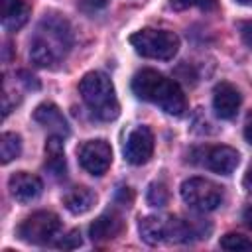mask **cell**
Wrapping results in <instances>:
<instances>
[{
	"instance_id": "obj_3",
	"label": "cell",
	"mask_w": 252,
	"mask_h": 252,
	"mask_svg": "<svg viewBox=\"0 0 252 252\" xmlns=\"http://www.w3.org/2000/svg\"><path fill=\"white\" fill-rule=\"evenodd\" d=\"M79 93L85 100V104L91 108V112L98 120H114L120 112L114 85L112 81L100 73V71H91L87 73L81 83H79Z\"/></svg>"
},
{
	"instance_id": "obj_22",
	"label": "cell",
	"mask_w": 252,
	"mask_h": 252,
	"mask_svg": "<svg viewBox=\"0 0 252 252\" xmlns=\"http://www.w3.org/2000/svg\"><path fill=\"white\" fill-rule=\"evenodd\" d=\"M79 246H81V234H79V230H71L67 236H63L57 242V248H63V250H71V248H79Z\"/></svg>"
},
{
	"instance_id": "obj_5",
	"label": "cell",
	"mask_w": 252,
	"mask_h": 252,
	"mask_svg": "<svg viewBox=\"0 0 252 252\" xmlns=\"http://www.w3.org/2000/svg\"><path fill=\"white\" fill-rule=\"evenodd\" d=\"M181 197L191 209L199 213H209L222 203V189L211 179L189 177L181 185Z\"/></svg>"
},
{
	"instance_id": "obj_26",
	"label": "cell",
	"mask_w": 252,
	"mask_h": 252,
	"mask_svg": "<svg viewBox=\"0 0 252 252\" xmlns=\"http://www.w3.org/2000/svg\"><path fill=\"white\" fill-rule=\"evenodd\" d=\"M118 197H122V205L124 207H130V203H132V199H134V195H132V191H130V187H120L118 189V195H116V199Z\"/></svg>"
},
{
	"instance_id": "obj_24",
	"label": "cell",
	"mask_w": 252,
	"mask_h": 252,
	"mask_svg": "<svg viewBox=\"0 0 252 252\" xmlns=\"http://www.w3.org/2000/svg\"><path fill=\"white\" fill-rule=\"evenodd\" d=\"M238 30H240V37H242V41L252 49V20L242 22V24L238 26Z\"/></svg>"
},
{
	"instance_id": "obj_10",
	"label": "cell",
	"mask_w": 252,
	"mask_h": 252,
	"mask_svg": "<svg viewBox=\"0 0 252 252\" xmlns=\"http://www.w3.org/2000/svg\"><path fill=\"white\" fill-rule=\"evenodd\" d=\"M8 189L18 203H32L41 195L43 183L37 175H32L28 171H16L8 179Z\"/></svg>"
},
{
	"instance_id": "obj_28",
	"label": "cell",
	"mask_w": 252,
	"mask_h": 252,
	"mask_svg": "<svg viewBox=\"0 0 252 252\" xmlns=\"http://www.w3.org/2000/svg\"><path fill=\"white\" fill-rule=\"evenodd\" d=\"M242 219H244V222H246V226H248V228L252 230V205L244 209V213H242Z\"/></svg>"
},
{
	"instance_id": "obj_8",
	"label": "cell",
	"mask_w": 252,
	"mask_h": 252,
	"mask_svg": "<svg viewBox=\"0 0 252 252\" xmlns=\"http://www.w3.org/2000/svg\"><path fill=\"white\" fill-rule=\"evenodd\" d=\"M154 154V134L148 126H138L130 132L124 144V159L132 165L146 163Z\"/></svg>"
},
{
	"instance_id": "obj_23",
	"label": "cell",
	"mask_w": 252,
	"mask_h": 252,
	"mask_svg": "<svg viewBox=\"0 0 252 252\" xmlns=\"http://www.w3.org/2000/svg\"><path fill=\"white\" fill-rule=\"evenodd\" d=\"M106 4H108V0H81L79 8L83 12H87V14H96L102 8H106Z\"/></svg>"
},
{
	"instance_id": "obj_4",
	"label": "cell",
	"mask_w": 252,
	"mask_h": 252,
	"mask_svg": "<svg viewBox=\"0 0 252 252\" xmlns=\"http://www.w3.org/2000/svg\"><path fill=\"white\" fill-rule=\"evenodd\" d=\"M130 43L138 55L150 59H161V61L173 59V55L179 49V37L173 32L154 30V28H144L132 33Z\"/></svg>"
},
{
	"instance_id": "obj_17",
	"label": "cell",
	"mask_w": 252,
	"mask_h": 252,
	"mask_svg": "<svg viewBox=\"0 0 252 252\" xmlns=\"http://www.w3.org/2000/svg\"><path fill=\"white\" fill-rule=\"evenodd\" d=\"M138 230H140V236L144 242L156 246V244H161L163 240H167V222L165 219L161 217H144L140 219V224H138Z\"/></svg>"
},
{
	"instance_id": "obj_25",
	"label": "cell",
	"mask_w": 252,
	"mask_h": 252,
	"mask_svg": "<svg viewBox=\"0 0 252 252\" xmlns=\"http://www.w3.org/2000/svg\"><path fill=\"white\" fill-rule=\"evenodd\" d=\"M18 75L22 77L20 81H22V83H24V85H26L28 89H39V81H37V79H35L33 75H30L28 71H20Z\"/></svg>"
},
{
	"instance_id": "obj_19",
	"label": "cell",
	"mask_w": 252,
	"mask_h": 252,
	"mask_svg": "<svg viewBox=\"0 0 252 252\" xmlns=\"http://www.w3.org/2000/svg\"><path fill=\"white\" fill-rule=\"evenodd\" d=\"M220 248L232 252H252V240H248L238 232H228L220 238Z\"/></svg>"
},
{
	"instance_id": "obj_15",
	"label": "cell",
	"mask_w": 252,
	"mask_h": 252,
	"mask_svg": "<svg viewBox=\"0 0 252 252\" xmlns=\"http://www.w3.org/2000/svg\"><path fill=\"white\" fill-rule=\"evenodd\" d=\"M0 10H2V26L8 32L20 30L30 16V8L26 0H0Z\"/></svg>"
},
{
	"instance_id": "obj_13",
	"label": "cell",
	"mask_w": 252,
	"mask_h": 252,
	"mask_svg": "<svg viewBox=\"0 0 252 252\" xmlns=\"http://www.w3.org/2000/svg\"><path fill=\"white\" fill-rule=\"evenodd\" d=\"M124 228L122 217L116 211H108L102 213L98 219H94V222L89 226V236L93 242H104V240H112L116 238Z\"/></svg>"
},
{
	"instance_id": "obj_20",
	"label": "cell",
	"mask_w": 252,
	"mask_h": 252,
	"mask_svg": "<svg viewBox=\"0 0 252 252\" xmlns=\"http://www.w3.org/2000/svg\"><path fill=\"white\" fill-rule=\"evenodd\" d=\"M167 197H169L167 187H165L161 181H154V183H150L146 199H148V203H150L152 207H163V205H167Z\"/></svg>"
},
{
	"instance_id": "obj_2",
	"label": "cell",
	"mask_w": 252,
	"mask_h": 252,
	"mask_svg": "<svg viewBox=\"0 0 252 252\" xmlns=\"http://www.w3.org/2000/svg\"><path fill=\"white\" fill-rule=\"evenodd\" d=\"M132 91L138 98L159 106L171 116H181L187 108V100L179 85L154 69L138 71L132 79Z\"/></svg>"
},
{
	"instance_id": "obj_9",
	"label": "cell",
	"mask_w": 252,
	"mask_h": 252,
	"mask_svg": "<svg viewBox=\"0 0 252 252\" xmlns=\"http://www.w3.org/2000/svg\"><path fill=\"white\" fill-rule=\"evenodd\" d=\"M238 161H240V156L230 146H211V148H205L203 159H201V163L207 169H211L215 173H220V175H230L236 169Z\"/></svg>"
},
{
	"instance_id": "obj_27",
	"label": "cell",
	"mask_w": 252,
	"mask_h": 252,
	"mask_svg": "<svg viewBox=\"0 0 252 252\" xmlns=\"http://www.w3.org/2000/svg\"><path fill=\"white\" fill-rule=\"evenodd\" d=\"M242 185H244V189L252 195V163L248 165V169H246V173H244V179H242Z\"/></svg>"
},
{
	"instance_id": "obj_1",
	"label": "cell",
	"mask_w": 252,
	"mask_h": 252,
	"mask_svg": "<svg viewBox=\"0 0 252 252\" xmlns=\"http://www.w3.org/2000/svg\"><path fill=\"white\" fill-rule=\"evenodd\" d=\"M73 33L67 20L47 14L35 28L30 41V59L37 67H55L71 49Z\"/></svg>"
},
{
	"instance_id": "obj_14",
	"label": "cell",
	"mask_w": 252,
	"mask_h": 252,
	"mask_svg": "<svg viewBox=\"0 0 252 252\" xmlns=\"http://www.w3.org/2000/svg\"><path fill=\"white\" fill-rule=\"evenodd\" d=\"M45 169L61 179L67 173V159H65V150H63V138L57 134H51L45 142Z\"/></svg>"
},
{
	"instance_id": "obj_11",
	"label": "cell",
	"mask_w": 252,
	"mask_h": 252,
	"mask_svg": "<svg viewBox=\"0 0 252 252\" xmlns=\"http://www.w3.org/2000/svg\"><path fill=\"white\" fill-rule=\"evenodd\" d=\"M240 100H242V96H240L238 89L226 81L219 83L213 91V108H215L217 116L222 120H230L236 116V112L240 108Z\"/></svg>"
},
{
	"instance_id": "obj_6",
	"label": "cell",
	"mask_w": 252,
	"mask_h": 252,
	"mask_svg": "<svg viewBox=\"0 0 252 252\" xmlns=\"http://www.w3.org/2000/svg\"><path fill=\"white\" fill-rule=\"evenodd\" d=\"M61 230V220L51 211H37L22 220L18 236L30 244H49Z\"/></svg>"
},
{
	"instance_id": "obj_7",
	"label": "cell",
	"mask_w": 252,
	"mask_h": 252,
	"mask_svg": "<svg viewBox=\"0 0 252 252\" xmlns=\"http://www.w3.org/2000/svg\"><path fill=\"white\" fill-rule=\"evenodd\" d=\"M79 163L91 175H102L112 163V150L106 140H87L79 148Z\"/></svg>"
},
{
	"instance_id": "obj_16",
	"label": "cell",
	"mask_w": 252,
	"mask_h": 252,
	"mask_svg": "<svg viewBox=\"0 0 252 252\" xmlns=\"http://www.w3.org/2000/svg\"><path fill=\"white\" fill-rule=\"evenodd\" d=\"M94 203H96V195L89 187H71L63 195V205L73 215H83V213L91 211L94 207Z\"/></svg>"
},
{
	"instance_id": "obj_18",
	"label": "cell",
	"mask_w": 252,
	"mask_h": 252,
	"mask_svg": "<svg viewBox=\"0 0 252 252\" xmlns=\"http://www.w3.org/2000/svg\"><path fill=\"white\" fill-rule=\"evenodd\" d=\"M22 152V138L16 132H4L0 136V158L2 163H10Z\"/></svg>"
},
{
	"instance_id": "obj_21",
	"label": "cell",
	"mask_w": 252,
	"mask_h": 252,
	"mask_svg": "<svg viewBox=\"0 0 252 252\" xmlns=\"http://www.w3.org/2000/svg\"><path fill=\"white\" fill-rule=\"evenodd\" d=\"M173 10H187V8H213V0H171L169 2Z\"/></svg>"
},
{
	"instance_id": "obj_29",
	"label": "cell",
	"mask_w": 252,
	"mask_h": 252,
	"mask_svg": "<svg viewBox=\"0 0 252 252\" xmlns=\"http://www.w3.org/2000/svg\"><path fill=\"white\" fill-rule=\"evenodd\" d=\"M244 138L248 140V144H252V120H248L244 126Z\"/></svg>"
},
{
	"instance_id": "obj_12",
	"label": "cell",
	"mask_w": 252,
	"mask_h": 252,
	"mask_svg": "<svg viewBox=\"0 0 252 252\" xmlns=\"http://www.w3.org/2000/svg\"><path fill=\"white\" fill-rule=\"evenodd\" d=\"M33 120L37 124H41L43 128H47L51 134H57V136H69L71 128H69V122L65 120L63 112L59 110L57 104L53 102H41L35 110H33Z\"/></svg>"
},
{
	"instance_id": "obj_30",
	"label": "cell",
	"mask_w": 252,
	"mask_h": 252,
	"mask_svg": "<svg viewBox=\"0 0 252 252\" xmlns=\"http://www.w3.org/2000/svg\"><path fill=\"white\" fill-rule=\"evenodd\" d=\"M238 4H242V6H252V0H236Z\"/></svg>"
}]
</instances>
